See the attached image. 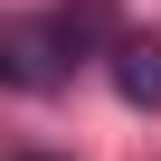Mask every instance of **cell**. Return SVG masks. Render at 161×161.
<instances>
[{"label": "cell", "mask_w": 161, "mask_h": 161, "mask_svg": "<svg viewBox=\"0 0 161 161\" xmlns=\"http://www.w3.org/2000/svg\"><path fill=\"white\" fill-rule=\"evenodd\" d=\"M114 95L133 114H161V29H123L114 38Z\"/></svg>", "instance_id": "cell-2"}, {"label": "cell", "mask_w": 161, "mask_h": 161, "mask_svg": "<svg viewBox=\"0 0 161 161\" xmlns=\"http://www.w3.org/2000/svg\"><path fill=\"white\" fill-rule=\"evenodd\" d=\"M66 29L57 19H10V29H0V76H10V86L19 95H47L57 86V76H66Z\"/></svg>", "instance_id": "cell-1"}, {"label": "cell", "mask_w": 161, "mask_h": 161, "mask_svg": "<svg viewBox=\"0 0 161 161\" xmlns=\"http://www.w3.org/2000/svg\"><path fill=\"white\" fill-rule=\"evenodd\" d=\"M57 29H66V47H76V57H95V47L114 57V38H123V29H114V0H66Z\"/></svg>", "instance_id": "cell-3"}, {"label": "cell", "mask_w": 161, "mask_h": 161, "mask_svg": "<svg viewBox=\"0 0 161 161\" xmlns=\"http://www.w3.org/2000/svg\"><path fill=\"white\" fill-rule=\"evenodd\" d=\"M19 161H57V152H19Z\"/></svg>", "instance_id": "cell-4"}]
</instances>
